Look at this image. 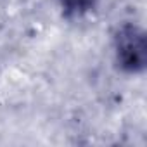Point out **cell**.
I'll return each mask as SVG.
<instances>
[{
    "mask_svg": "<svg viewBox=\"0 0 147 147\" xmlns=\"http://www.w3.org/2000/svg\"><path fill=\"white\" fill-rule=\"evenodd\" d=\"M116 59L128 73H138L145 67V36L137 24H123L114 38Z\"/></svg>",
    "mask_w": 147,
    "mask_h": 147,
    "instance_id": "1",
    "label": "cell"
},
{
    "mask_svg": "<svg viewBox=\"0 0 147 147\" xmlns=\"http://www.w3.org/2000/svg\"><path fill=\"white\" fill-rule=\"evenodd\" d=\"M66 16H83L94 9L97 0H59Z\"/></svg>",
    "mask_w": 147,
    "mask_h": 147,
    "instance_id": "2",
    "label": "cell"
}]
</instances>
